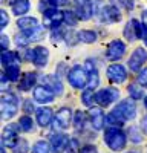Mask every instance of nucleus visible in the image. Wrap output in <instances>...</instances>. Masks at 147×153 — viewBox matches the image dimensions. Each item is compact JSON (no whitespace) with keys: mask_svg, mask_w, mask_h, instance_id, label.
I'll list each match as a JSON object with an SVG mask.
<instances>
[{"mask_svg":"<svg viewBox=\"0 0 147 153\" xmlns=\"http://www.w3.org/2000/svg\"><path fill=\"white\" fill-rule=\"evenodd\" d=\"M54 121H55V129H68V127L71 126V123L74 121L72 110L69 107H61L57 112Z\"/></svg>","mask_w":147,"mask_h":153,"instance_id":"obj_11","label":"nucleus"},{"mask_svg":"<svg viewBox=\"0 0 147 153\" xmlns=\"http://www.w3.org/2000/svg\"><path fill=\"white\" fill-rule=\"evenodd\" d=\"M51 5H54V6H58V5H65L66 3V0H48Z\"/></svg>","mask_w":147,"mask_h":153,"instance_id":"obj_46","label":"nucleus"},{"mask_svg":"<svg viewBox=\"0 0 147 153\" xmlns=\"http://www.w3.org/2000/svg\"><path fill=\"white\" fill-rule=\"evenodd\" d=\"M120 97V92L114 87H106V89H101L100 92H97V104L101 106V107H106V106H110L117 101Z\"/></svg>","mask_w":147,"mask_h":153,"instance_id":"obj_8","label":"nucleus"},{"mask_svg":"<svg viewBox=\"0 0 147 153\" xmlns=\"http://www.w3.org/2000/svg\"><path fill=\"white\" fill-rule=\"evenodd\" d=\"M52 110L51 107H42L37 110V123H39L42 127H48L52 123Z\"/></svg>","mask_w":147,"mask_h":153,"instance_id":"obj_20","label":"nucleus"},{"mask_svg":"<svg viewBox=\"0 0 147 153\" xmlns=\"http://www.w3.org/2000/svg\"><path fill=\"white\" fill-rule=\"evenodd\" d=\"M80 153H98L97 152V147L92 146V144H86L80 149Z\"/></svg>","mask_w":147,"mask_h":153,"instance_id":"obj_42","label":"nucleus"},{"mask_svg":"<svg viewBox=\"0 0 147 153\" xmlns=\"http://www.w3.org/2000/svg\"><path fill=\"white\" fill-rule=\"evenodd\" d=\"M144 106H146V109H147V97L144 98Z\"/></svg>","mask_w":147,"mask_h":153,"instance_id":"obj_50","label":"nucleus"},{"mask_svg":"<svg viewBox=\"0 0 147 153\" xmlns=\"http://www.w3.org/2000/svg\"><path fill=\"white\" fill-rule=\"evenodd\" d=\"M29 8H31L29 0H16V2H12V12L16 16H24L29 11Z\"/></svg>","mask_w":147,"mask_h":153,"instance_id":"obj_23","label":"nucleus"},{"mask_svg":"<svg viewBox=\"0 0 147 153\" xmlns=\"http://www.w3.org/2000/svg\"><path fill=\"white\" fill-rule=\"evenodd\" d=\"M37 81V75L34 72H26V74H23L22 75V80H20V91H31V89L34 87Z\"/></svg>","mask_w":147,"mask_h":153,"instance_id":"obj_22","label":"nucleus"},{"mask_svg":"<svg viewBox=\"0 0 147 153\" xmlns=\"http://www.w3.org/2000/svg\"><path fill=\"white\" fill-rule=\"evenodd\" d=\"M28 150H29V146H28L26 139H20V141L12 147V152L14 153H28Z\"/></svg>","mask_w":147,"mask_h":153,"instance_id":"obj_34","label":"nucleus"},{"mask_svg":"<svg viewBox=\"0 0 147 153\" xmlns=\"http://www.w3.org/2000/svg\"><path fill=\"white\" fill-rule=\"evenodd\" d=\"M129 135H130L132 141L135 144H140L141 143V135H140V130L137 129V127H130V129H129Z\"/></svg>","mask_w":147,"mask_h":153,"instance_id":"obj_37","label":"nucleus"},{"mask_svg":"<svg viewBox=\"0 0 147 153\" xmlns=\"http://www.w3.org/2000/svg\"><path fill=\"white\" fill-rule=\"evenodd\" d=\"M69 143H71V139H69L68 135H63V133L54 135V136L51 138L52 152H54V153H63V152L69 147Z\"/></svg>","mask_w":147,"mask_h":153,"instance_id":"obj_16","label":"nucleus"},{"mask_svg":"<svg viewBox=\"0 0 147 153\" xmlns=\"http://www.w3.org/2000/svg\"><path fill=\"white\" fill-rule=\"evenodd\" d=\"M28 42H29V38H28L26 34H23V35L19 34V35H16V43H17V46H26Z\"/></svg>","mask_w":147,"mask_h":153,"instance_id":"obj_40","label":"nucleus"},{"mask_svg":"<svg viewBox=\"0 0 147 153\" xmlns=\"http://www.w3.org/2000/svg\"><path fill=\"white\" fill-rule=\"evenodd\" d=\"M89 117H91V123L94 126V129L95 130H101L103 127H104V123H106V117H104V113L101 109H92L89 110Z\"/></svg>","mask_w":147,"mask_h":153,"instance_id":"obj_18","label":"nucleus"},{"mask_svg":"<svg viewBox=\"0 0 147 153\" xmlns=\"http://www.w3.org/2000/svg\"><path fill=\"white\" fill-rule=\"evenodd\" d=\"M2 2H9V0H2Z\"/></svg>","mask_w":147,"mask_h":153,"instance_id":"obj_51","label":"nucleus"},{"mask_svg":"<svg viewBox=\"0 0 147 153\" xmlns=\"http://www.w3.org/2000/svg\"><path fill=\"white\" fill-rule=\"evenodd\" d=\"M104 143L110 150L121 152V150H124V147L127 144L126 133L120 129H117V127H109L104 132Z\"/></svg>","mask_w":147,"mask_h":153,"instance_id":"obj_1","label":"nucleus"},{"mask_svg":"<svg viewBox=\"0 0 147 153\" xmlns=\"http://www.w3.org/2000/svg\"><path fill=\"white\" fill-rule=\"evenodd\" d=\"M106 75L110 81L117 83V84L124 83L127 78V72H126L124 66H121V65H110L106 71Z\"/></svg>","mask_w":147,"mask_h":153,"instance_id":"obj_10","label":"nucleus"},{"mask_svg":"<svg viewBox=\"0 0 147 153\" xmlns=\"http://www.w3.org/2000/svg\"><path fill=\"white\" fill-rule=\"evenodd\" d=\"M19 129L20 126L17 124H9L3 129V133H2V146L5 147H14L20 139H19Z\"/></svg>","mask_w":147,"mask_h":153,"instance_id":"obj_7","label":"nucleus"},{"mask_svg":"<svg viewBox=\"0 0 147 153\" xmlns=\"http://www.w3.org/2000/svg\"><path fill=\"white\" fill-rule=\"evenodd\" d=\"M68 80H69V84L75 89H83L86 84L89 83V76H88V72H86L84 66H74L69 72H68Z\"/></svg>","mask_w":147,"mask_h":153,"instance_id":"obj_2","label":"nucleus"},{"mask_svg":"<svg viewBox=\"0 0 147 153\" xmlns=\"http://www.w3.org/2000/svg\"><path fill=\"white\" fill-rule=\"evenodd\" d=\"M81 101L84 106L88 107H92L95 103H97V94H94V89H84L83 94H81Z\"/></svg>","mask_w":147,"mask_h":153,"instance_id":"obj_24","label":"nucleus"},{"mask_svg":"<svg viewBox=\"0 0 147 153\" xmlns=\"http://www.w3.org/2000/svg\"><path fill=\"white\" fill-rule=\"evenodd\" d=\"M126 54V45L121 40H114L106 49V58L110 61H117Z\"/></svg>","mask_w":147,"mask_h":153,"instance_id":"obj_9","label":"nucleus"},{"mask_svg":"<svg viewBox=\"0 0 147 153\" xmlns=\"http://www.w3.org/2000/svg\"><path fill=\"white\" fill-rule=\"evenodd\" d=\"M106 121H107V124H110V126H117V127H120V126L124 124V120H122L115 110H112V112L107 115V117H106Z\"/></svg>","mask_w":147,"mask_h":153,"instance_id":"obj_28","label":"nucleus"},{"mask_svg":"<svg viewBox=\"0 0 147 153\" xmlns=\"http://www.w3.org/2000/svg\"><path fill=\"white\" fill-rule=\"evenodd\" d=\"M19 126H20V130L22 132H31L34 129V121L32 118H29L28 115H24L19 120Z\"/></svg>","mask_w":147,"mask_h":153,"instance_id":"obj_27","label":"nucleus"},{"mask_svg":"<svg viewBox=\"0 0 147 153\" xmlns=\"http://www.w3.org/2000/svg\"><path fill=\"white\" fill-rule=\"evenodd\" d=\"M43 23L46 28H51V29H57L61 22H65V12L58 11L57 8H48L43 12Z\"/></svg>","mask_w":147,"mask_h":153,"instance_id":"obj_4","label":"nucleus"},{"mask_svg":"<svg viewBox=\"0 0 147 153\" xmlns=\"http://www.w3.org/2000/svg\"><path fill=\"white\" fill-rule=\"evenodd\" d=\"M141 19H143V25L147 28V9L143 11V14H141Z\"/></svg>","mask_w":147,"mask_h":153,"instance_id":"obj_48","label":"nucleus"},{"mask_svg":"<svg viewBox=\"0 0 147 153\" xmlns=\"http://www.w3.org/2000/svg\"><path fill=\"white\" fill-rule=\"evenodd\" d=\"M6 76H8V80L12 81V83H16L20 80V68L17 65H11L6 68Z\"/></svg>","mask_w":147,"mask_h":153,"instance_id":"obj_26","label":"nucleus"},{"mask_svg":"<svg viewBox=\"0 0 147 153\" xmlns=\"http://www.w3.org/2000/svg\"><path fill=\"white\" fill-rule=\"evenodd\" d=\"M17 26L24 32L28 34L31 31H34L37 26H39V20H37L35 17H20L17 20Z\"/></svg>","mask_w":147,"mask_h":153,"instance_id":"obj_19","label":"nucleus"},{"mask_svg":"<svg viewBox=\"0 0 147 153\" xmlns=\"http://www.w3.org/2000/svg\"><path fill=\"white\" fill-rule=\"evenodd\" d=\"M65 12V23L69 25V26H75V25L78 23V16L75 14V12H72V11H63Z\"/></svg>","mask_w":147,"mask_h":153,"instance_id":"obj_33","label":"nucleus"},{"mask_svg":"<svg viewBox=\"0 0 147 153\" xmlns=\"http://www.w3.org/2000/svg\"><path fill=\"white\" fill-rule=\"evenodd\" d=\"M65 40L68 42V45H69V46H71V45L74 46L77 42H80V38H78V32H77V34H74V32H72V34H71V32H66Z\"/></svg>","mask_w":147,"mask_h":153,"instance_id":"obj_38","label":"nucleus"},{"mask_svg":"<svg viewBox=\"0 0 147 153\" xmlns=\"http://www.w3.org/2000/svg\"><path fill=\"white\" fill-rule=\"evenodd\" d=\"M100 17L104 23H117V22L121 20V12L115 5H106L101 9Z\"/></svg>","mask_w":147,"mask_h":153,"instance_id":"obj_15","label":"nucleus"},{"mask_svg":"<svg viewBox=\"0 0 147 153\" xmlns=\"http://www.w3.org/2000/svg\"><path fill=\"white\" fill-rule=\"evenodd\" d=\"M138 81H140V84H141V86L147 87V68H146V69H143V71L140 72V75H138Z\"/></svg>","mask_w":147,"mask_h":153,"instance_id":"obj_41","label":"nucleus"},{"mask_svg":"<svg viewBox=\"0 0 147 153\" xmlns=\"http://www.w3.org/2000/svg\"><path fill=\"white\" fill-rule=\"evenodd\" d=\"M75 14L80 20H89L94 14V8L89 0H75Z\"/></svg>","mask_w":147,"mask_h":153,"instance_id":"obj_14","label":"nucleus"},{"mask_svg":"<svg viewBox=\"0 0 147 153\" xmlns=\"http://www.w3.org/2000/svg\"><path fill=\"white\" fill-rule=\"evenodd\" d=\"M147 61V54H146V51L143 48H137L132 52L130 58H129V68L133 71V72H137L143 68V65Z\"/></svg>","mask_w":147,"mask_h":153,"instance_id":"obj_12","label":"nucleus"},{"mask_svg":"<svg viewBox=\"0 0 147 153\" xmlns=\"http://www.w3.org/2000/svg\"><path fill=\"white\" fill-rule=\"evenodd\" d=\"M48 49L43 48V46H37L34 51H32V63L37 66V68H43L46 66V63H48Z\"/></svg>","mask_w":147,"mask_h":153,"instance_id":"obj_17","label":"nucleus"},{"mask_svg":"<svg viewBox=\"0 0 147 153\" xmlns=\"http://www.w3.org/2000/svg\"><path fill=\"white\" fill-rule=\"evenodd\" d=\"M34 100L37 101V103L40 104H46V103H51V101H54V91L52 89H49L48 86H37L34 89Z\"/></svg>","mask_w":147,"mask_h":153,"instance_id":"obj_13","label":"nucleus"},{"mask_svg":"<svg viewBox=\"0 0 147 153\" xmlns=\"http://www.w3.org/2000/svg\"><path fill=\"white\" fill-rule=\"evenodd\" d=\"M143 38H144V43H146V46H147V28H146V26H144V37H143Z\"/></svg>","mask_w":147,"mask_h":153,"instance_id":"obj_49","label":"nucleus"},{"mask_svg":"<svg viewBox=\"0 0 147 153\" xmlns=\"http://www.w3.org/2000/svg\"><path fill=\"white\" fill-rule=\"evenodd\" d=\"M8 45H9V38L3 34L2 35V48H3V51H8Z\"/></svg>","mask_w":147,"mask_h":153,"instance_id":"obj_45","label":"nucleus"},{"mask_svg":"<svg viewBox=\"0 0 147 153\" xmlns=\"http://www.w3.org/2000/svg\"><path fill=\"white\" fill-rule=\"evenodd\" d=\"M65 35H66V32L65 31H61V29H54V32H52V42L54 43H57V42H60V40H63L65 38Z\"/></svg>","mask_w":147,"mask_h":153,"instance_id":"obj_39","label":"nucleus"},{"mask_svg":"<svg viewBox=\"0 0 147 153\" xmlns=\"http://www.w3.org/2000/svg\"><path fill=\"white\" fill-rule=\"evenodd\" d=\"M32 153H49V146H48V143H46V141H39L37 144H34Z\"/></svg>","mask_w":147,"mask_h":153,"instance_id":"obj_36","label":"nucleus"},{"mask_svg":"<svg viewBox=\"0 0 147 153\" xmlns=\"http://www.w3.org/2000/svg\"><path fill=\"white\" fill-rule=\"evenodd\" d=\"M34 106H32V101L31 100H26V101H23V110L26 112V113H32L34 112Z\"/></svg>","mask_w":147,"mask_h":153,"instance_id":"obj_43","label":"nucleus"},{"mask_svg":"<svg viewBox=\"0 0 147 153\" xmlns=\"http://www.w3.org/2000/svg\"><path fill=\"white\" fill-rule=\"evenodd\" d=\"M129 153H132V152H129Z\"/></svg>","mask_w":147,"mask_h":153,"instance_id":"obj_52","label":"nucleus"},{"mask_svg":"<svg viewBox=\"0 0 147 153\" xmlns=\"http://www.w3.org/2000/svg\"><path fill=\"white\" fill-rule=\"evenodd\" d=\"M129 92H130V97H132L133 100L143 98V89H141L138 84H130V86H129Z\"/></svg>","mask_w":147,"mask_h":153,"instance_id":"obj_35","label":"nucleus"},{"mask_svg":"<svg viewBox=\"0 0 147 153\" xmlns=\"http://www.w3.org/2000/svg\"><path fill=\"white\" fill-rule=\"evenodd\" d=\"M120 117L127 121V120H133L135 117H137V106H135V103L129 98V100H122L118 103V106L114 109Z\"/></svg>","mask_w":147,"mask_h":153,"instance_id":"obj_6","label":"nucleus"},{"mask_svg":"<svg viewBox=\"0 0 147 153\" xmlns=\"http://www.w3.org/2000/svg\"><path fill=\"white\" fill-rule=\"evenodd\" d=\"M0 16H2V25H0V26H2V29H5V28H6V25L9 23V17H8V14H6V11H5V9L0 11Z\"/></svg>","mask_w":147,"mask_h":153,"instance_id":"obj_44","label":"nucleus"},{"mask_svg":"<svg viewBox=\"0 0 147 153\" xmlns=\"http://www.w3.org/2000/svg\"><path fill=\"white\" fill-rule=\"evenodd\" d=\"M16 54L14 52H11V51H3V54H2V65L5 68L11 66V65H16Z\"/></svg>","mask_w":147,"mask_h":153,"instance_id":"obj_31","label":"nucleus"},{"mask_svg":"<svg viewBox=\"0 0 147 153\" xmlns=\"http://www.w3.org/2000/svg\"><path fill=\"white\" fill-rule=\"evenodd\" d=\"M141 127H143V130H144V133L147 135V115L141 120Z\"/></svg>","mask_w":147,"mask_h":153,"instance_id":"obj_47","label":"nucleus"},{"mask_svg":"<svg viewBox=\"0 0 147 153\" xmlns=\"http://www.w3.org/2000/svg\"><path fill=\"white\" fill-rule=\"evenodd\" d=\"M19 100L14 94H5L2 97V120H11L17 113Z\"/></svg>","mask_w":147,"mask_h":153,"instance_id":"obj_3","label":"nucleus"},{"mask_svg":"<svg viewBox=\"0 0 147 153\" xmlns=\"http://www.w3.org/2000/svg\"><path fill=\"white\" fill-rule=\"evenodd\" d=\"M78 38H80V42L91 45L97 40V34L94 31H89V29H83V31L78 32Z\"/></svg>","mask_w":147,"mask_h":153,"instance_id":"obj_25","label":"nucleus"},{"mask_svg":"<svg viewBox=\"0 0 147 153\" xmlns=\"http://www.w3.org/2000/svg\"><path fill=\"white\" fill-rule=\"evenodd\" d=\"M110 3L115 5L117 8H124V9H127V11L133 9V6H135L133 0H110Z\"/></svg>","mask_w":147,"mask_h":153,"instance_id":"obj_32","label":"nucleus"},{"mask_svg":"<svg viewBox=\"0 0 147 153\" xmlns=\"http://www.w3.org/2000/svg\"><path fill=\"white\" fill-rule=\"evenodd\" d=\"M124 37L129 42H135V40H138V38H143L144 37V25H141L135 19L129 20L126 28H124Z\"/></svg>","mask_w":147,"mask_h":153,"instance_id":"obj_5","label":"nucleus"},{"mask_svg":"<svg viewBox=\"0 0 147 153\" xmlns=\"http://www.w3.org/2000/svg\"><path fill=\"white\" fill-rule=\"evenodd\" d=\"M23 34H24V32H23ZM26 35H28V38H29V42H39V40H42V38L45 37V29L40 28V26H37L34 31L28 32Z\"/></svg>","mask_w":147,"mask_h":153,"instance_id":"obj_30","label":"nucleus"},{"mask_svg":"<svg viewBox=\"0 0 147 153\" xmlns=\"http://www.w3.org/2000/svg\"><path fill=\"white\" fill-rule=\"evenodd\" d=\"M84 123H86V120H84V113H83L81 110H77L75 115H74V121H72L74 127H75L77 130H81L83 127H84Z\"/></svg>","mask_w":147,"mask_h":153,"instance_id":"obj_29","label":"nucleus"},{"mask_svg":"<svg viewBox=\"0 0 147 153\" xmlns=\"http://www.w3.org/2000/svg\"><path fill=\"white\" fill-rule=\"evenodd\" d=\"M43 81H45V84L49 89H52L54 94H57V95L63 94V84H61L58 76H55V75H46L45 78H43Z\"/></svg>","mask_w":147,"mask_h":153,"instance_id":"obj_21","label":"nucleus"}]
</instances>
